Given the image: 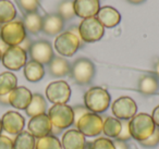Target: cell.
<instances>
[{
  "mask_svg": "<svg viewBox=\"0 0 159 149\" xmlns=\"http://www.w3.org/2000/svg\"><path fill=\"white\" fill-rule=\"evenodd\" d=\"M1 58H2V51L0 50V62H1Z\"/></svg>",
  "mask_w": 159,
  "mask_h": 149,
  "instance_id": "47",
  "label": "cell"
},
{
  "mask_svg": "<svg viewBox=\"0 0 159 149\" xmlns=\"http://www.w3.org/2000/svg\"><path fill=\"white\" fill-rule=\"evenodd\" d=\"M35 149H62L61 142L55 135H48L36 140Z\"/></svg>",
  "mask_w": 159,
  "mask_h": 149,
  "instance_id": "29",
  "label": "cell"
},
{
  "mask_svg": "<svg viewBox=\"0 0 159 149\" xmlns=\"http://www.w3.org/2000/svg\"><path fill=\"white\" fill-rule=\"evenodd\" d=\"M71 64L63 57H53L48 63V72L52 77H63L70 74Z\"/></svg>",
  "mask_w": 159,
  "mask_h": 149,
  "instance_id": "20",
  "label": "cell"
},
{
  "mask_svg": "<svg viewBox=\"0 0 159 149\" xmlns=\"http://www.w3.org/2000/svg\"><path fill=\"white\" fill-rule=\"evenodd\" d=\"M152 121H154L156 127H159V106H157V107L152 110Z\"/></svg>",
  "mask_w": 159,
  "mask_h": 149,
  "instance_id": "37",
  "label": "cell"
},
{
  "mask_svg": "<svg viewBox=\"0 0 159 149\" xmlns=\"http://www.w3.org/2000/svg\"><path fill=\"white\" fill-rule=\"evenodd\" d=\"M137 87L139 92L145 96L155 95L159 90V79L152 74H144L139 77Z\"/></svg>",
  "mask_w": 159,
  "mask_h": 149,
  "instance_id": "21",
  "label": "cell"
},
{
  "mask_svg": "<svg viewBox=\"0 0 159 149\" xmlns=\"http://www.w3.org/2000/svg\"><path fill=\"white\" fill-rule=\"evenodd\" d=\"M111 97L108 90L99 86L91 87L84 95V106L89 112L102 113L110 106Z\"/></svg>",
  "mask_w": 159,
  "mask_h": 149,
  "instance_id": "2",
  "label": "cell"
},
{
  "mask_svg": "<svg viewBox=\"0 0 159 149\" xmlns=\"http://www.w3.org/2000/svg\"><path fill=\"white\" fill-rule=\"evenodd\" d=\"M64 21L58 13H49L43 16L42 32L48 36H56L62 33Z\"/></svg>",
  "mask_w": 159,
  "mask_h": 149,
  "instance_id": "18",
  "label": "cell"
},
{
  "mask_svg": "<svg viewBox=\"0 0 159 149\" xmlns=\"http://www.w3.org/2000/svg\"><path fill=\"white\" fill-rule=\"evenodd\" d=\"M33 94L25 86H18L9 94V103L16 110H25L29 107Z\"/></svg>",
  "mask_w": 159,
  "mask_h": 149,
  "instance_id": "15",
  "label": "cell"
},
{
  "mask_svg": "<svg viewBox=\"0 0 159 149\" xmlns=\"http://www.w3.org/2000/svg\"><path fill=\"white\" fill-rule=\"evenodd\" d=\"M102 125L104 119L99 114L89 112L80 119L75 126L85 137H95L102 133Z\"/></svg>",
  "mask_w": 159,
  "mask_h": 149,
  "instance_id": "8",
  "label": "cell"
},
{
  "mask_svg": "<svg viewBox=\"0 0 159 149\" xmlns=\"http://www.w3.org/2000/svg\"><path fill=\"white\" fill-rule=\"evenodd\" d=\"M23 73L27 81L31 83H36V82L43 79V77L45 76V68L43 64L30 60L25 63L24 68H23Z\"/></svg>",
  "mask_w": 159,
  "mask_h": 149,
  "instance_id": "22",
  "label": "cell"
},
{
  "mask_svg": "<svg viewBox=\"0 0 159 149\" xmlns=\"http://www.w3.org/2000/svg\"><path fill=\"white\" fill-rule=\"evenodd\" d=\"M128 1L130 3H132V5H141V3H143L146 0H128Z\"/></svg>",
  "mask_w": 159,
  "mask_h": 149,
  "instance_id": "44",
  "label": "cell"
},
{
  "mask_svg": "<svg viewBox=\"0 0 159 149\" xmlns=\"http://www.w3.org/2000/svg\"><path fill=\"white\" fill-rule=\"evenodd\" d=\"M84 149H91V144H86V146H85Z\"/></svg>",
  "mask_w": 159,
  "mask_h": 149,
  "instance_id": "46",
  "label": "cell"
},
{
  "mask_svg": "<svg viewBox=\"0 0 159 149\" xmlns=\"http://www.w3.org/2000/svg\"><path fill=\"white\" fill-rule=\"evenodd\" d=\"M96 69L93 61L87 58H79L72 64L70 70V77L77 85H89L95 76Z\"/></svg>",
  "mask_w": 159,
  "mask_h": 149,
  "instance_id": "3",
  "label": "cell"
},
{
  "mask_svg": "<svg viewBox=\"0 0 159 149\" xmlns=\"http://www.w3.org/2000/svg\"><path fill=\"white\" fill-rule=\"evenodd\" d=\"M99 9V0H74L75 16L83 19V20L96 16Z\"/></svg>",
  "mask_w": 159,
  "mask_h": 149,
  "instance_id": "16",
  "label": "cell"
},
{
  "mask_svg": "<svg viewBox=\"0 0 159 149\" xmlns=\"http://www.w3.org/2000/svg\"><path fill=\"white\" fill-rule=\"evenodd\" d=\"M58 14L61 16L62 20L66 21L72 20L75 16L74 12V0H62L58 5Z\"/></svg>",
  "mask_w": 159,
  "mask_h": 149,
  "instance_id": "30",
  "label": "cell"
},
{
  "mask_svg": "<svg viewBox=\"0 0 159 149\" xmlns=\"http://www.w3.org/2000/svg\"><path fill=\"white\" fill-rule=\"evenodd\" d=\"M131 134H130V131H129V122H122V129H121V132L120 134L117 136L116 139L117 140H120V142H128V140L131 139Z\"/></svg>",
  "mask_w": 159,
  "mask_h": 149,
  "instance_id": "34",
  "label": "cell"
},
{
  "mask_svg": "<svg viewBox=\"0 0 159 149\" xmlns=\"http://www.w3.org/2000/svg\"><path fill=\"white\" fill-rule=\"evenodd\" d=\"M113 145H115L116 149H130V146L125 142H120V140L116 139L113 140Z\"/></svg>",
  "mask_w": 159,
  "mask_h": 149,
  "instance_id": "39",
  "label": "cell"
},
{
  "mask_svg": "<svg viewBox=\"0 0 159 149\" xmlns=\"http://www.w3.org/2000/svg\"><path fill=\"white\" fill-rule=\"evenodd\" d=\"M32 44H33V43H32V40L30 39L29 37H26L24 40H23L22 43H21L20 45H19V46H20L21 48L23 49V50H25V51H26V52H27V51L30 50V48H31Z\"/></svg>",
  "mask_w": 159,
  "mask_h": 149,
  "instance_id": "38",
  "label": "cell"
},
{
  "mask_svg": "<svg viewBox=\"0 0 159 149\" xmlns=\"http://www.w3.org/2000/svg\"><path fill=\"white\" fill-rule=\"evenodd\" d=\"M82 40L70 31L62 32L55 39V49L62 57H72L81 47Z\"/></svg>",
  "mask_w": 159,
  "mask_h": 149,
  "instance_id": "7",
  "label": "cell"
},
{
  "mask_svg": "<svg viewBox=\"0 0 159 149\" xmlns=\"http://www.w3.org/2000/svg\"><path fill=\"white\" fill-rule=\"evenodd\" d=\"M47 110V101L44 98V96L40 94H33L32 100L30 102L29 107L25 109V113L29 115L30 118H33L38 114L46 113Z\"/></svg>",
  "mask_w": 159,
  "mask_h": 149,
  "instance_id": "23",
  "label": "cell"
},
{
  "mask_svg": "<svg viewBox=\"0 0 159 149\" xmlns=\"http://www.w3.org/2000/svg\"><path fill=\"white\" fill-rule=\"evenodd\" d=\"M1 124H2V131H5L9 135L16 136L19 133L24 131L25 119L18 111L10 110L1 116Z\"/></svg>",
  "mask_w": 159,
  "mask_h": 149,
  "instance_id": "13",
  "label": "cell"
},
{
  "mask_svg": "<svg viewBox=\"0 0 159 149\" xmlns=\"http://www.w3.org/2000/svg\"><path fill=\"white\" fill-rule=\"evenodd\" d=\"M2 133V124H1V119H0V135Z\"/></svg>",
  "mask_w": 159,
  "mask_h": 149,
  "instance_id": "45",
  "label": "cell"
},
{
  "mask_svg": "<svg viewBox=\"0 0 159 149\" xmlns=\"http://www.w3.org/2000/svg\"><path fill=\"white\" fill-rule=\"evenodd\" d=\"M31 59L40 64H48L55 57L53 48L48 40L39 39L36 40L32 44L31 48L29 50Z\"/></svg>",
  "mask_w": 159,
  "mask_h": 149,
  "instance_id": "12",
  "label": "cell"
},
{
  "mask_svg": "<svg viewBox=\"0 0 159 149\" xmlns=\"http://www.w3.org/2000/svg\"><path fill=\"white\" fill-rule=\"evenodd\" d=\"M62 149H84L86 146V139L79 129H68L62 135Z\"/></svg>",
  "mask_w": 159,
  "mask_h": 149,
  "instance_id": "17",
  "label": "cell"
},
{
  "mask_svg": "<svg viewBox=\"0 0 159 149\" xmlns=\"http://www.w3.org/2000/svg\"><path fill=\"white\" fill-rule=\"evenodd\" d=\"M36 138L29 131H22L13 138V149H35Z\"/></svg>",
  "mask_w": 159,
  "mask_h": 149,
  "instance_id": "26",
  "label": "cell"
},
{
  "mask_svg": "<svg viewBox=\"0 0 159 149\" xmlns=\"http://www.w3.org/2000/svg\"><path fill=\"white\" fill-rule=\"evenodd\" d=\"M16 87H18L16 75L9 71L0 73V96L9 95Z\"/></svg>",
  "mask_w": 159,
  "mask_h": 149,
  "instance_id": "25",
  "label": "cell"
},
{
  "mask_svg": "<svg viewBox=\"0 0 159 149\" xmlns=\"http://www.w3.org/2000/svg\"><path fill=\"white\" fill-rule=\"evenodd\" d=\"M139 144L145 148H154L159 144V127H156L155 132L147 138V139L143 140Z\"/></svg>",
  "mask_w": 159,
  "mask_h": 149,
  "instance_id": "33",
  "label": "cell"
},
{
  "mask_svg": "<svg viewBox=\"0 0 159 149\" xmlns=\"http://www.w3.org/2000/svg\"><path fill=\"white\" fill-rule=\"evenodd\" d=\"M111 110L115 118L121 121H129L136 114L137 105L131 97L122 96L113 101Z\"/></svg>",
  "mask_w": 159,
  "mask_h": 149,
  "instance_id": "11",
  "label": "cell"
},
{
  "mask_svg": "<svg viewBox=\"0 0 159 149\" xmlns=\"http://www.w3.org/2000/svg\"><path fill=\"white\" fill-rule=\"evenodd\" d=\"M23 24L26 29L32 35H37L39 32H42L43 27V16L38 12H32L26 13L24 16Z\"/></svg>",
  "mask_w": 159,
  "mask_h": 149,
  "instance_id": "24",
  "label": "cell"
},
{
  "mask_svg": "<svg viewBox=\"0 0 159 149\" xmlns=\"http://www.w3.org/2000/svg\"><path fill=\"white\" fill-rule=\"evenodd\" d=\"M156 129L152 115L148 113L135 114L131 120H129V131L131 137L137 142H143L147 139Z\"/></svg>",
  "mask_w": 159,
  "mask_h": 149,
  "instance_id": "1",
  "label": "cell"
},
{
  "mask_svg": "<svg viewBox=\"0 0 159 149\" xmlns=\"http://www.w3.org/2000/svg\"><path fill=\"white\" fill-rule=\"evenodd\" d=\"M154 75L159 79V60L154 64Z\"/></svg>",
  "mask_w": 159,
  "mask_h": 149,
  "instance_id": "41",
  "label": "cell"
},
{
  "mask_svg": "<svg viewBox=\"0 0 159 149\" xmlns=\"http://www.w3.org/2000/svg\"><path fill=\"white\" fill-rule=\"evenodd\" d=\"M46 97L53 105L66 103L71 97V87L64 81L51 82L46 87Z\"/></svg>",
  "mask_w": 159,
  "mask_h": 149,
  "instance_id": "10",
  "label": "cell"
},
{
  "mask_svg": "<svg viewBox=\"0 0 159 149\" xmlns=\"http://www.w3.org/2000/svg\"><path fill=\"white\" fill-rule=\"evenodd\" d=\"M0 105L10 106V103H9V95H3V96H0Z\"/></svg>",
  "mask_w": 159,
  "mask_h": 149,
  "instance_id": "40",
  "label": "cell"
},
{
  "mask_svg": "<svg viewBox=\"0 0 159 149\" xmlns=\"http://www.w3.org/2000/svg\"><path fill=\"white\" fill-rule=\"evenodd\" d=\"M27 62V52L20 46L9 47L2 53L1 63L6 69L10 71H19L24 68Z\"/></svg>",
  "mask_w": 159,
  "mask_h": 149,
  "instance_id": "9",
  "label": "cell"
},
{
  "mask_svg": "<svg viewBox=\"0 0 159 149\" xmlns=\"http://www.w3.org/2000/svg\"><path fill=\"white\" fill-rule=\"evenodd\" d=\"M79 35L84 43H96L102 38L105 27L96 16L84 19L79 25Z\"/></svg>",
  "mask_w": 159,
  "mask_h": 149,
  "instance_id": "6",
  "label": "cell"
},
{
  "mask_svg": "<svg viewBox=\"0 0 159 149\" xmlns=\"http://www.w3.org/2000/svg\"><path fill=\"white\" fill-rule=\"evenodd\" d=\"M49 120H50L52 126L62 129H68L71 125L74 124V113H73L72 107L68 106L66 103H60V105H53L48 110Z\"/></svg>",
  "mask_w": 159,
  "mask_h": 149,
  "instance_id": "5",
  "label": "cell"
},
{
  "mask_svg": "<svg viewBox=\"0 0 159 149\" xmlns=\"http://www.w3.org/2000/svg\"><path fill=\"white\" fill-rule=\"evenodd\" d=\"M16 9L10 0H0V24L3 25L16 20Z\"/></svg>",
  "mask_w": 159,
  "mask_h": 149,
  "instance_id": "27",
  "label": "cell"
},
{
  "mask_svg": "<svg viewBox=\"0 0 159 149\" xmlns=\"http://www.w3.org/2000/svg\"><path fill=\"white\" fill-rule=\"evenodd\" d=\"M122 129V121L115 116H107L104 120L102 125V133L108 137L117 138Z\"/></svg>",
  "mask_w": 159,
  "mask_h": 149,
  "instance_id": "28",
  "label": "cell"
},
{
  "mask_svg": "<svg viewBox=\"0 0 159 149\" xmlns=\"http://www.w3.org/2000/svg\"><path fill=\"white\" fill-rule=\"evenodd\" d=\"M19 5L22 8L25 13H32V12H37L40 5V0H18Z\"/></svg>",
  "mask_w": 159,
  "mask_h": 149,
  "instance_id": "31",
  "label": "cell"
},
{
  "mask_svg": "<svg viewBox=\"0 0 159 149\" xmlns=\"http://www.w3.org/2000/svg\"><path fill=\"white\" fill-rule=\"evenodd\" d=\"M0 149H13V139L7 135H0Z\"/></svg>",
  "mask_w": 159,
  "mask_h": 149,
  "instance_id": "36",
  "label": "cell"
},
{
  "mask_svg": "<svg viewBox=\"0 0 159 149\" xmlns=\"http://www.w3.org/2000/svg\"><path fill=\"white\" fill-rule=\"evenodd\" d=\"M72 109H73V113H74V125L79 122V120L83 115H85V114L89 112L85 106H75Z\"/></svg>",
  "mask_w": 159,
  "mask_h": 149,
  "instance_id": "35",
  "label": "cell"
},
{
  "mask_svg": "<svg viewBox=\"0 0 159 149\" xmlns=\"http://www.w3.org/2000/svg\"><path fill=\"white\" fill-rule=\"evenodd\" d=\"M61 132H62V129H58V127L52 126V129H51V135H55V136H57V135H59V134L61 133Z\"/></svg>",
  "mask_w": 159,
  "mask_h": 149,
  "instance_id": "42",
  "label": "cell"
},
{
  "mask_svg": "<svg viewBox=\"0 0 159 149\" xmlns=\"http://www.w3.org/2000/svg\"><path fill=\"white\" fill-rule=\"evenodd\" d=\"M8 48H9V46H8L7 44H5V43H3L2 40L0 39V50L2 51V53L5 52V51L7 50Z\"/></svg>",
  "mask_w": 159,
  "mask_h": 149,
  "instance_id": "43",
  "label": "cell"
},
{
  "mask_svg": "<svg viewBox=\"0 0 159 149\" xmlns=\"http://www.w3.org/2000/svg\"><path fill=\"white\" fill-rule=\"evenodd\" d=\"M96 18L98 19L102 25L107 29H112L116 27L121 21V14L116 8L110 6H105L102 7L98 11Z\"/></svg>",
  "mask_w": 159,
  "mask_h": 149,
  "instance_id": "19",
  "label": "cell"
},
{
  "mask_svg": "<svg viewBox=\"0 0 159 149\" xmlns=\"http://www.w3.org/2000/svg\"><path fill=\"white\" fill-rule=\"evenodd\" d=\"M51 129H52V124H51L47 113L33 116V118L30 119L29 123H27V131L36 139L50 135Z\"/></svg>",
  "mask_w": 159,
  "mask_h": 149,
  "instance_id": "14",
  "label": "cell"
},
{
  "mask_svg": "<svg viewBox=\"0 0 159 149\" xmlns=\"http://www.w3.org/2000/svg\"><path fill=\"white\" fill-rule=\"evenodd\" d=\"M27 37L23 21L13 20L0 27V39L9 47L19 46Z\"/></svg>",
  "mask_w": 159,
  "mask_h": 149,
  "instance_id": "4",
  "label": "cell"
},
{
  "mask_svg": "<svg viewBox=\"0 0 159 149\" xmlns=\"http://www.w3.org/2000/svg\"><path fill=\"white\" fill-rule=\"evenodd\" d=\"M91 149H116L113 140L106 137H99L91 144Z\"/></svg>",
  "mask_w": 159,
  "mask_h": 149,
  "instance_id": "32",
  "label": "cell"
}]
</instances>
